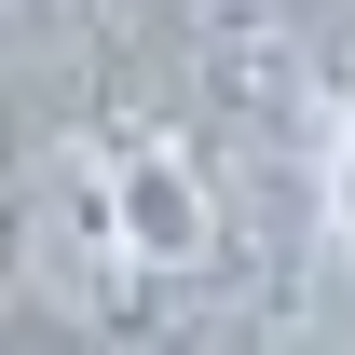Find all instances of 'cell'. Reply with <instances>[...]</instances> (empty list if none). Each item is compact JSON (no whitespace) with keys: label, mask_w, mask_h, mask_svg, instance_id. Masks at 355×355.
<instances>
[{"label":"cell","mask_w":355,"mask_h":355,"mask_svg":"<svg viewBox=\"0 0 355 355\" xmlns=\"http://www.w3.org/2000/svg\"><path fill=\"white\" fill-rule=\"evenodd\" d=\"M342 83L301 0H0V355H273Z\"/></svg>","instance_id":"cell-1"},{"label":"cell","mask_w":355,"mask_h":355,"mask_svg":"<svg viewBox=\"0 0 355 355\" xmlns=\"http://www.w3.org/2000/svg\"><path fill=\"white\" fill-rule=\"evenodd\" d=\"M314 232L355 260V83H342V110H328V150H314Z\"/></svg>","instance_id":"cell-2"}]
</instances>
